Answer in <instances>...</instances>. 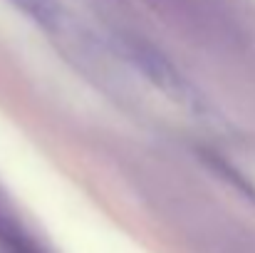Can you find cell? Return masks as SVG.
<instances>
[{
    "instance_id": "1",
    "label": "cell",
    "mask_w": 255,
    "mask_h": 253,
    "mask_svg": "<svg viewBox=\"0 0 255 253\" xmlns=\"http://www.w3.org/2000/svg\"><path fill=\"white\" fill-rule=\"evenodd\" d=\"M119 47H122L124 57L131 60L136 65V70L146 80H151L164 94H169L171 99H176V102H181L186 107H196L198 104L191 82L176 70V65L169 62V57L164 52H159L154 45H149V42H144V40H139L134 35H124L119 40Z\"/></svg>"
},
{
    "instance_id": "3",
    "label": "cell",
    "mask_w": 255,
    "mask_h": 253,
    "mask_svg": "<svg viewBox=\"0 0 255 253\" xmlns=\"http://www.w3.org/2000/svg\"><path fill=\"white\" fill-rule=\"evenodd\" d=\"M0 239L7 244V249H12L15 253H37L35 244H30V239L17 231L12 224H7L5 219H0Z\"/></svg>"
},
{
    "instance_id": "2",
    "label": "cell",
    "mask_w": 255,
    "mask_h": 253,
    "mask_svg": "<svg viewBox=\"0 0 255 253\" xmlns=\"http://www.w3.org/2000/svg\"><path fill=\"white\" fill-rule=\"evenodd\" d=\"M30 17H35L37 22L47 25V27H55L57 22V5L55 0H15Z\"/></svg>"
}]
</instances>
